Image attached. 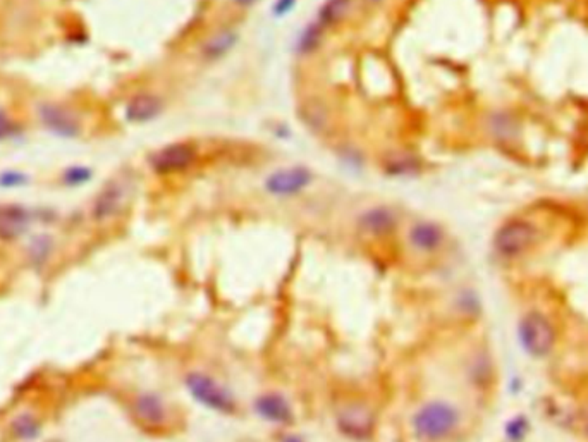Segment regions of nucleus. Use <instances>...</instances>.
<instances>
[{"instance_id":"24","label":"nucleus","mask_w":588,"mask_h":442,"mask_svg":"<svg viewBox=\"0 0 588 442\" xmlns=\"http://www.w3.org/2000/svg\"><path fill=\"white\" fill-rule=\"evenodd\" d=\"M90 170L85 169V168H73L69 169L68 173H66V183L71 186H78V185H83V183H86L90 179Z\"/></svg>"},{"instance_id":"20","label":"nucleus","mask_w":588,"mask_h":442,"mask_svg":"<svg viewBox=\"0 0 588 442\" xmlns=\"http://www.w3.org/2000/svg\"><path fill=\"white\" fill-rule=\"evenodd\" d=\"M322 31L324 26L316 21V23H311L310 26H306V30L303 31V35L299 36V43L298 48L301 50L303 53H310L320 45V40H322Z\"/></svg>"},{"instance_id":"14","label":"nucleus","mask_w":588,"mask_h":442,"mask_svg":"<svg viewBox=\"0 0 588 442\" xmlns=\"http://www.w3.org/2000/svg\"><path fill=\"white\" fill-rule=\"evenodd\" d=\"M30 224L28 212L21 207L0 208V237L6 241L16 240L23 235Z\"/></svg>"},{"instance_id":"15","label":"nucleus","mask_w":588,"mask_h":442,"mask_svg":"<svg viewBox=\"0 0 588 442\" xmlns=\"http://www.w3.org/2000/svg\"><path fill=\"white\" fill-rule=\"evenodd\" d=\"M120 203H123V190L118 185L107 186L102 193L98 195L93 203V219L97 220H107L112 215L118 214Z\"/></svg>"},{"instance_id":"28","label":"nucleus","mask_w":588,"mask_h":442,"mask_svg":"<svg viewBox=\"0 0 588 442\" xmlns=\"http://www.w3.org/2000/svg\"><path fill=\"white\" fill-rule=\"evenodd\" d=\"M232 2L239 7H249V6H255V4L260 2V0H232Z\"/></svg>"},{"instance_id":"22","label":"nucleus","mask_w":588,"mask_h":442,"mask_svg":"<svg viewBox=\"0 0 588 442\" xmlns=\"http://www.w3.org/2000/svg\"><path fill=\"white\" fill-rule=\"evenodd\" d=\"M527 431L528 423L525 416H516L515 420H511V422L506 425V436L510 437L512 442L523 441V437L527 436Z\"/></svg>"},{"instance_id":"18","label":"nucleus","mask_w":588,"mask_h":442,"mask_svg":"<svg viewBox=\"0 0 588 442\" xmlns=\"http://www.w3.org/2000/svg\"><path fill=\"white\" fill-rule=\"evenodd\" d=\"M11 432L19 441H33L41 433V423L33 413H21L11 422Z\"/></svg>"},{"instance_id":"25","label":"nucleus","mask_w":588,"mask_h":442,"mask_svg":"<svg viewBox=\"0 0 588 442\" xmlns=\"http://www.w3.org/2000/svg\"><path fill=\"white\" fill-rule=\"evenodd\" d=\"M24 181H26V178H24L23 174H16V173L4 174V176L0 178V185H2V186H6V187H11V186H19V185H23Z\"/></svg>"},{"instance_id":"26","label":"nucleus","mask_w":588,"mask_h":442,"mask_svg":"<svg viewBox=\"0 0 588 442\" xmlns=\"http://www.w3.org/2000/svg\"><path fill=\"white\" fill-rule=\"evenodd\" d=\"M12 133V120L9 115L6 114V110L0 108V140L7 138Z\"/></svg>"},{"instance_id":"2","label":"nucleus","mask_w":588,"mask_h":442,"mask_svg":"<svg viewBox=\"0 0 588 442\" xmlns=\"http://www.w3.org/2000/svg\"><path fill=\"white\" fill-rule=\"evenodd\" d=\"M185 386L191 398L208 410L222 413V415H234L237 411L234 396L210 375L203 372L186 374Z\"/></svg>"},{"instance_id":"23","label":"nucleus","mask_w":588,"mask_h":442,"mask_svg":"<svg viewBox=\"0 0 588 442\" xmlns=\"http://www.w3.org/2000/svg\"><path fill=\"white\" fill-rule=\"evenodd\" d=\"M50 252V241L48 237H36V241L31 246V258L35 260L36 265H41L45 258L48 257Z\"/></svg>"},{"instance_id":"29","label":"nucleus","mask_w":588,"mask_h":442,"mask_svg":"<svg viewBox=\"0 0 588 442\" xmlns=\"http://www.w3.org/2000/svg\"><path fill=\"white\" fill-rule=\"evenodd\" d=\"M587 433H588V425H587Z\"/></svg>"},{"instance_id":"1","label":"nucleus","mask_w":588,"mask_h":442,"mask_svg":"<svg viewBox=\"0 0 588 442\" xmlns=\"http://www.w3.org/2000/svg\"><path fill=\"white\" fill-rule=\"evenodd\" d=\"M461 415L454 404L448 401H428L411 416V428L423 442H442L458 431Z\"/></svg>"},{"instance_id":"3","label":"nucleus","mask_w":588,"mask_h":442,"mask_svg":"<svg viewBox=\"0 0 588 442\" xmlns=\"http://www.w3.org/2000/svg\"><path fill=\"white\" fill-rule=\"evenodd\" d=\"M518 339L523 351L532 358H545L556 344V331L550 320L540 312H528L518 324Z\"/></svg>"},{"instance_id":"19","label":"nucleus","mask_w":588,"mask_h":442,"mask_svg":"<svg viewBox=\"0 0 588 442\" xmlns=\"http://www.w3.org/2000/svg\"><path fill=\"white\" fill-rule=\"evenodd\" d=\"M349 6H351V0H325L319 11V23L324 28L334 26L344 18L346 12L349 11Z\"/></svg>"},{"instance_id":"7","label":"nucleus","mask_w":588,"mask_h":442,"mask_svg":"<svg viewBox=\"0 0 588 442\" xmlns=\"http://www.w3.org/2000/svg\"><path fill=\"white\" fill-rule=\"evenodd\" d=\"M133 415L148 431H160L169 422L165 401L155 393H140L133 399Z\"/></svg>"},{"instance_id":"8","label":"nucleus","mask_w":588,"mask_h":442,"mask_svg":"<svg viewBox=\"0 0 588 442\" xmlns=\"http://www.w3.org/2000/svg\"><path fill=\"white\" fill-rule=\"evenodd\" d=\"M337 428L341 433L353 441H366L372 437L375 428V418L368 408L360 404H351L337 415Z\"/></svg>"},{"instance_id":"11","label":"nucleus","mask_w":588,"mask_h":442,"mask_svg":"<svg viewBox=\"0 0 588 442\" xmlns=\"http://www.w3.org/2000/svg\"><path fill=\"white\" fill-rule=\"evenodd\" d=\"M408 240H410L413 248L418 250V252L433 253L444 245L445 236L439 224L430 222V220H422V222L413 224Z\"/></svg>"},{"instance_id":"21","label":"nucleus","mask_w":588,"mask_h":442,"mask_svg":"<svg viewBox=\"0 0 588 442\" xmlns=\"http://www.w3.org/2000/svg\"><path fill=\"white\" fill-rule=\"evenodd\" d=\"M418 169V162L413 157H399L392 158L387 162V173L396 174V176H403V174H411Z\"/></svg>"},{"instance_id":"16","label":"nucleus","mask_w":588,"mask_h":442,"mask_svg":"<svg viewBox=\"0 0 588 442\" xmlns=\"http://www.w3.org/2000/svg\"><path fill=\"white\" fill-rule=\"evenodd\" d=\"M489 131L495 140L504 141V143H510V141L515 140L520 133L518 119H516L511 112H506V110L494 112V114L489 118Z\"/></svg>"},{"instance_id":"12","label":"nucleus","mask_w":588,"mask_h":442,"mask_svg":"<svg viewBox=\"0 0 588 442\" xmlns=\"http://www.w3.org/2000/svg\"><path fill=\"white\" fill-rule=\"evenodd\" d=\"M358 224L366 235L386 236L398 227V217L389 207H373L363 212Z\"/></svg>"},{"instance_id":"9","label":"nucleus","mask_w":588,"mask_h":442,"mask_svg":"<svg viewBox=\"0 0 588 442\" xmlns=\"http://www.w3.org/2000/svg\"><path fill=\"white\" fill-rule=\"evenodd\" d=\"M255 410L262 418L272 423H291L293 422V408L287 403L282 394L264 393L257 398Z\"/></svg>"},{"instance_id":"6","label":"nucleus","mask_w":588,"mask_h":442,"mask_svg":"<svg viewBox=\"0 0 588 442\" xmlns=\"http://www.w3.org/2000/svg\"><path fill=\"white\" fill-rule=\"evenodd\" d=\"M311 183V173L306 168L296 165L275 170L265 179V190L274 197H293L301 193Z\"/></svg>"},{"instance_id":"27","label":"nucleus","mask_w":588,"mask_h":442,"mask_svg":"<svg viewBox=\"0 0 588 442\" xmlns=\"http://www.w3.org/2000/svg\"><path fill=\"white\" fill-rule=\"evenodd\" d=\"M296 6V0H277L274 6V14L277 16H286L293 7Z\"/></svg>"},{"instance_id":"13","label":"nucleus","mask_w":588,"mask_h":442,"mask_svg":"<svg viewBox=\"0 0 588 442\" xmlns=\"http://www.w3.org/2000/svg\"><path fill=\"white\" fill-rule=\"evenodd\" d=\"M160 110V98L152 93H140L129 100L126 106V119L129 123H148V120L155 119Z\"/></svg>"},{"instance_id":"5","label":"nucleus","mask_w":588,"mask_h":442,"mask_svg":"<svg viewBox=\"0 0 588 442\" xmlns=\"http://www.w3.org/2000/svg\"><path fill=\"white\" fill-rule=\"evenodd\" d=\"M196 150L190 143L165 145L150 158V165L158 174H174L186 170L195 164Z\"/></svg>"},{"instance_id":"10","label":"nucleus","mask_w":588,"mask_h":442,"mask_svg":"<svg viewBox=\"0 0 588 442\" xmlns=\"http://www.w3.org/2000/svg\"><path fill=\"white\" fill-rule=\"evenodd\" d=\"M40 118L41 123L47 126L50 131L56 133L59 136H78L79 133V123L78 119L74 118V114L68 108L61 107V106H43L40 108Z\"/></svg>"},{"instance_id":"17","label":"nucleus","mask_w":588,"mask_h":442,"mask_svg":"<svg viewBox=\"0 0 588 442\" xmlns=\"http://www.w3.org/2000/svg\"><path fill=\"white\" fill-rule=\"evenodd\" d=\"M237 43V33L232 30H222L217 35L212 36L210 40L203 45V57L208 61H215L224 57L229 50L234 48V45Z\"/></svg>"},{"instance_id":"4","label":"nucleus","mask_w":588,"mask_h":442,"mask_svg":"<svg viewBox=\"0 0 588 442\" xmlns=\"http://www.w3.org/2000/svg\"><path fill=\"white\" fill-rule=\"evenodd\" d=\"M539 237V229L532 220L511 219L494 235V250L502 258H518L527 253Z\"/></svg>"}]
</instances>
